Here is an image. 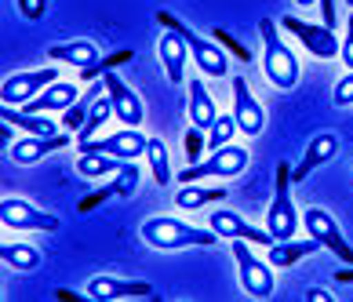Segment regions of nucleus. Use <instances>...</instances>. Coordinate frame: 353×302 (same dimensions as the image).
<instances>
[{"instance_id": "21", "label": "nucleus", "mask_w": 353, "mask_h": 302, "mask_svg": "<svg viewBox=\"0 0 353 302\" xmlns=\"http://www.w3.org/2000/svg\"><path fill=\"white\" fill-rule=\"evenodd\" d=\"M226 201V190L222 186H201V182H182L175 193V208L182 212H208V204Z\"/></svg>"}, {"instance_id": "35", "label": "nucleus", "mask_w": 353, "mask_h": 302, "mask_svg": "<svg viewBox=\"0 0 353 302\" xmlns=\"http://www.w3.org/2000/svg\"><path fill=\"white\" fill-rule=\"evenodd\" d=\"M212 33H215V41H219L222 48H230V51H233V55H237L241 62H252V51H248L241 41H233V37H230L226 30H212Z\"/></svg>"}, {"instance_id": "1", "label": "nucleus", "mask_w": 353, "mask_h": 302, "mask_svg": "<svg viewBox=\"0 0 353 302\" xmlns=\"http://www.w3.org/2000/svg\"><path fill=\"white\" fill-rule=\"evenodd\" d=\"M259 37H263V73H266V81L277 91H295L299 77H303V66H299L295 51L284 44L281 22L263 19L259 22Z\"/></svg>"}, {"instance_id": "4", "label": "nucleus", "mask_w": 353, "mask_h": 302, "mask_svg": "<svg viewBox=\"0 0 353 302\" xmlns=\"http://www.w3.org/2000/svg\"><path fill=\"white\" fill-rule=\"evenodd\" d=\"M157 22H161L164 30H175L182 41L190 44V59L201 66L204 77H215V81L219 77H230V59H226V51H222L215 41H208V37H201L197 30H190L182 19L172 15V11H157Z\"/></svg>"}, {"instance_id": "32", "label": "nucleus", "mask_w": 353, "mask_h": 302, "mask_svg": "<svg viewBox=\"0 0 353 302\" xmlns=\"http://www.w3.org/2000/svg\"><path fill=\"white\" fill-rule=\"evenodd\" d=\"M110 197H117V190H113V182H106L102 190H95V193H88L81 204H77V212L81 215H88V212H95V208L102 204V201H110Z\"/></svg>"}, {"instance_id": "34", "label": "nucleus", "mask_w": 353, "mask_h": 302, "mask_svg": "<svg viewBox=\"0 0 353 302\" xmlns=\"http://www.w3.org/2000/svg\"><path fill=\"white\" fill-rule=\"evenodd\" d=\"M19 15L30 22H41L48 15V0H19Z\"/></svg>"}, {"instance_id": "8", "label": "nucleus", "mask_w": 353, "mask_h": 302, "mask_svg": "<svg viewBox=\"0 0 353 302\" xmlns=\"http://www.w3.org/2000/svg\"><path fill=\"white\" fill-rule=\"evenodd\" d=\"M62 81L59 77V66H41V70H26V73H11L4 77V84H0V102L4 106H26L30 99H37L48 84Z\"/></svg>"}, {"instance_id": "2", "label": "nucleus", "mask_w": 353, "mask_h": 302, "mask_svg": "<svg viewBox=\"0 0 353 302\" xmlns=\"http://www.w3.org/2000/svg\"><path fill=\"white\" fill-rule=\"evenodd\" d=\"M139 237L150 248H161V252H186V248H212L219 241V233L212 226L201 230V226L179 222L172 215H157V219H146L139 226Z\"/></svg>"}, {"instance_id": "38", "label": "nucleus", "mask_w": 353, "mask_h": 302, "mask_svg": "<svg viewBox=\"0 0 353 302\" xmlns=\"http://www.w3.org/2000/svg\"><path fill=\"white\" fill-rule=\"evenodd\" d=\"M128 59H132V51H117V55L102 59V66H106V73H110V70H117V66H121V62H128Z\"/></svg>"}, {"instance_id": "18", "label": "nucleus", "mask_w": 353, "mask_h": 302, "mask_svg": "<svg viewBox=\"0 0 353 302\" xmlns=\"http://www.w3.org/2000/svg\"><path fill=\"white\" fill-rule=\"evenodd\" d=\"M157 55H161V66H164L168 81L182 84V73H186V62H190V44L182 41L175 30H164L161 41H157Z\"/></svg>"}, {"instance_id": "40", "label": "nucleus", "mask_w": 353, "mask_h": 302, "mask_svg": "<svg viewBox=\"0 0 353 302\" xmlns=\"http://www.w3.org/2000/svg\"><path fill=\"white\" fill-rule=\"evenodd\" d=\"M335 281H339V284H353V270H346V266L335 270Z\"/></svg>"}, {"instance_id": "42", "label": "nucleus", "mask_w": 353, "mask_h": 302, "mask_svg": "<svg viewBox=\"0 0 353 302\" xmlns=\"http://www.w3.org/2000/svg\"><path fill=\"white\" fill-rule=\"evenodd\" d=\"M295 8H317V0H295Z\"/></svg>"}, {"instance_id": "16", "label": "nucleus", "mask_w": 353, "mask_h": 302, "mask_svg": "<svg viewBox=\"0 0 353 302\" xmlns=\"http://www.w3.org/2000/svg\"><path fill=\"white\" fill-rule=\"evenodd\" d=\"M91 302H117V299H150L153 288L146 281H121V277H91L84 284Z\"/></svg>"}, {"instance_id": "6", "label": "nucleus", "mask_w": 353, "mask_h": 302, "mask_svg": "<svg viewBox=\"0 0 353 302\" xmlns=\"http://www.w3.org/2000/svg\"><path fill=\"white\" fill-rule=\"evenodd\" d=\"M248 161H252V153L237 142H230V146L222 150H212L204 157L201 164H190L186 172H179V182H201V179H237Z\"/></svg>"}, {"instance_id": "17", "label": "nucleus", "mask_w": 353, "mask_h": 302, "mask_svg": "<svg viewBox=\"0 0 353 302\" xmlns=\"http://www.w3.org/2000/svg\"><path fill=\"white\" fill-rule=\"evenodd\" d=\"M66 146H70V131H62V135H26V139H19L15 146H11V161L30 168L37 161H44L48 153L66 150Z\"/></svg>"}, {"instance_id": "28", "label": "nucleus", "mask_w": 353, "mask_h": 302, "mask_svg": "<svg viewBox=\"0 0 353 302\" xmlns=\"http://www.w3.org/2000/svg\"><path fill=\"white\" fill-rule=\"evenodd\" d=\"M146 157H150V175H153V182H157V186H168V182H172V153H168L164 139H150Z\"/></svg>"}, {"instance_id": "9", "label": "nucleus", "mask_w": 353, "mask_h": 302, "mask_svg": "<svg viewBox=\"0 0 353 302\" xmlns=\"http://www.w3.org/2000/svg\"><path fill=\"white\" fill-rule=\"evenodd\" d=\"M281 30L284 33H292L299 44H306L310 55H317V59H335L339 51H343V41L335 37V30H328V26H313V22H303V19H295V15H284L281 19Z\"/></svg>"}, {"instance_id": "7", "label": "nucleus", "mask_w": 353, "mask_h": 302, "mask_svg": "<svg viewBox=\"0 0 353 302\" xmlns=\"http://www.w3.org/2000/svg\"><path fill=\"white\" fill-rule=\"evenodd\" d=\"M303 230H306V237L321 241V248H328L339 262L353 266V244L343 237V226L335 222L328 208H303Z\"/></svg>"}, {"instance_id": "11", "label": "nucleus", "mask_w": 353, "mask_h": 302, "mask_svg": "<svg viewBox=\"0 0 353 302\" xmlns=\"http://www.w3.org/2000/svg\"><path fill=\"white\" fill-rule=\"evenodd\" d=\"M208 226H212L219 237H230V241H248V244H255V248H270V244H273V233H270V230L252 226V222L241 219L233 208H212Z\"/></svg>"}, {"instance_id": "3", "label": "nucleus", "mask_w": 353, "mask_h": 302, "mask_svg": "<svg viewBox=\"0 0 353 302\" xmlns=\"http://www.w3.org/2000/svg\"><path fill=\"white\" fill-rule=\"evenodd\" d=\"M292 164L281 161L273 168V201L266 208V230L273 233V241H292L303 226V212L292 201Z\"/></svg>"}, {"instance_id": "41", "label": "nucleus", "mask_w": 353, "mask_h": 302, "mask_svg": "<svg viewBox=\"0 0 353 302\" xmlns=\"http://www.w3.org/2000/svg\"><path fill=\"white\" fill-rule=\"evenodd\" d=\"M0 142H4V146H11V128H8V124L0 128Z\"/></svg>"}, {"instance_id": "14", "label": "nucleus", "mask_w": 353, "mask_h": 302, "mask_svg": "<svg viewBox=\"0 0 353 302\" xmlns=\"http://www.w3.org/2000/svg\"><path fill=\"white\" fill-rule=\"evenodd\" d=\"M233 117H237L241 135H248V139H259L266 131V110L255 102V95L248 91V81L241 73L233 77Z\"/></svg>"}, {"instance_id": "30", "label": "nucleus", "mask_w": 353, "mask_h": 302, "mask_svg": "<svg viewBox=\"0 0 353 302\" xmlns=\"http://www.w3.org/2000/svg\"><path fill=\"white\" fill-rule=\"evenodd\" d=\"M237 131H241V128H237V117H233V113H230V117H222V113H219V121L208 128V150L230 146V142L237 139Z\"/></svg>"}, {"instance_id": "19", "label": "nucleus", "mask_w": 353, "mask_h": 302, "mask_svg": "<svg viewBox=\"0 0 353 302\" xmlns=\"http://www.w3.org/2000/svg\"><path fill=\"white\" fill-rule=\"evenodd\" d=\"M81 99V88L70 84V81H55V84H48L37 99L26 102V113H66L73 102Z\"/></svg>"}, {"instance_id": "10", "label": "nucleus", "mask_w": 353, "mask_h": 302, "mask_svg": "<svg viewBox=\"0 0 353 302\" xmlns=\"http://www.w3.org/2000/svg\"><path fill=\"white\" fill-rule=\"evenodd\" d=\"M0 222H4L8 230H41V233L59 230L55 215L30 204V201H22V197H4V201H0Z\"/></svg>"}, {"instance_id": "25", "label": "nucleus", "mask_w": 353, "mask_h": 302, "mask_svg": "<svg viewBox=\"0 0 353 302\" xmlns=\"http://www.w3.org/2000/svg\"><path fill=\"white\" fill-rule=\"evenodd\" d=\"M124 168L121 157H110V153H81L77 157V175L88 179V182H99V179H110Z\"/></svg>"}, {"instance_id": "26", "label": "nucleus", "mask_w": 353, "mask_h": 302, "mask_svg": "<svg viewBox=\"0 0 353 302\" xmlns=\"http://www.w3.org/2000/svg\"><path fill=\"white\" fill-rule=\"evenodd\" d=\"M0 259H4V266L11 270H19V273H33V270H41V248H33V244H22V241H11L0 248Z\"/></svg>"}, {"instance_id": "31", "label": "nucleus", "mask_w": 353, "mask_h": 302, "mask_svg": "<svg viewBox=\"0 0 353 302\" xmlns=\"http://www.w3.org/2000/svg\"><path fill=\"white\" fill-rule=\"evenodd\" d=\"M113 190H117V197H132V193L139 190V168H135L132 161H124V168L117 172Z\"/></svg>"}, {"instance_id": "36", "label": "nucleus", "mask_w": 353, "mask_h": 302, "mask_svg": "<svg viewBox=\"0 0 353 302\" xmlns=\"http://www.w3.org/2000/svg\"><path fill=\"white\" fill-rule=\"evenodd\" d=\"M339 59H343V66L353 73V11L346 19V37H343V51H339Z\"/></svg>"}, {"instance_id": "27", "label": "nucleus", "mask_w": 353, "mask_h": 302, "mask_svg": "<svg viewBox=\"0 0 353 302\" xmlns=\"http://www.w3.org/2000/svg\"><path fill=\"white\" fill-rule=\"evenodd\" d=\"M102 95H106V81L91 84V88L84 91V95L77 99L66 113H62V128H66V131H81V128H84V121H88V113H91V106H95V102H99Z\"/></svg>"}, {"instance_id": "37", "label": "nucleus", "mask_w": 353, "mask_h": 302, "mask_svg": "<svg viewBox=\"0 0 353 302\" xmlns=\"http://www.w3.org/2000/svg\"><path fill=\"white\" fill-rule=\"evenodd\" d=\"M317 8H321V15H324V26H328V30H335V0H317Z\"/></svg>"}, {"instance_id": "24", "label": "nucleus", "mask_w": 353, "mask_h": 302, "mask_svg": "<svg viewBox=\"0 0 353 302\" xmlns=\"http://www.w3.org/2000/svg\"><path fill=\"white\" fill-rule=\"evenodd\" d=\"M4 121H11L15 128H22L26 135H62V128L59 121H48L44 113H26L19 106H4Z\"/></svg>"}, {"instance_id": "12", "label": "nucleus", "mask_w": 353, "mask_h": 302, "mask_svg": "<svg viewBox=\"0 0 353 302\" xmlns=\"http://www.w3.org/2000/svg\"><path fill=\"white\" fill-rule=\"evenodd\" d=\"M102 81H106V95H110V102H113V117H117L124 128H139L142 121H146L142 99L132 91V84L121 81V73L110 70V73H102Z\"/></svg>"}, {"instance_id": "13", "label": "nucleus", "mask_w": 353, "mask_h": 302, "mask_svg": "<svg viewBox=\"0 0 353 302\" xmlns=\"http://www.w3.org/2000/svg\"><path fill=\"white\" fill-rule=\"evenodd\" d=\"M339 150H343V142H339L335 131H321V135H313L306 142V150H303V161L292 168V182H295V186H299V182H306L313 172H317V168L332 164L335 157H339Z\"/></svg>"}, {"instance_id": "43", "label": "nucleus", "mask_w": 353, "mask_h": 302, "mask_svg": "<svg viewBox=\"0 0 353 302\" xmlns=\"http://www.w3.org/2000/svg\"><path fill=\"white\" fill-rule=\"evenodd\" d=\"M346 4H350V11H353V0H346Z\"/></svg>"}, {"instance_id": "39", "label": "nucleus", "mask_w": 353, "mask_h": 302, "mask_svg": "<svg viewBox=\"0 0 353 302\" xmlns=\"http://www.w3.org/2000/svg\"><path fill=\"white\" fill-rule=\"evenodd\" d=\"M303 299H306V302H321V299H324V302H328L332 295H328V292H324V288H310V292H306Z\"/></svg>"}, {"instance_id": "33", "label": "nucleus", "mask_w": 353, "mask_h": 302, "mask_svg": "<svg viewBox=\"0 0 353 302\" xmlns=\"http://www.w3.org/2000/svg\"><path fill=\"white\" fill-rule=\"evenodd\" d=\"M332 102L335 106H353V73L346 70V77L335 84V91H332Z\"/></svg>"}, {"instance_id": "15", "label": "nucleus", "mask_w": 353, "mask_h": 302, "mask_svg": "<svg viewBox=\"0 0 353 302\" xmlns=\"http://www.w3.org/2000/svg\"><path fill=\"white\" fill-rule=\"evenodd\" d=\"M84 153H110V157H121V161H135V157H142L150 150V139L142 135L139 128H124V131H117V135L110 139H91L81 146Z\"/></svg>"}, {"instance_id": "29", "label": "nucleus", "mask_w": 353, "mask_h": 302, "mask_svg": "<svg viewBox=\"0 0 353 302\" xmlns=\"http://www.w3.org/2000/svg\"><path fill=\"white\" fill-rule=\"evenodd\" d=\"M110 117H113V102H110V95H102V99L95 102V106H91V113H88L84 128L77 131V139H81V146H84V142H91V135H95V131H99L102 124H106Z\"/></svg>"}, {"instance_id": "20", "label": "nucleus", "mask_w": 353, "mask_h": 302, "mask_svg": "<svg viewBox=\"0 0 353 302\" xmlns=\"http://www.w3.org/2000/svg\"><path fill=\"white\" fill-rule=\"evenodd\" d=\"M48 59H51V62H66V66H77V70H84V66L102 62V51H99L95 41H66V44H51V48H48Z\"/></svg>"}, {"instance_id": "22", "label": "nucleus", "mask_w": 353, "mask_h": 302, "mask_svg": "<svg viewBox=\"0 0 353 302\" xmlns=\"http://www.w3.org/2000/svg\"><path fill=\"white\" fill-rule=\"evenodd\" d=\"M186 110H190V124H193V128H201L204 135H208V128L219 121L215 99L208 95L204 81H190V102H186Z\"/></svg>"}, {"instance_id": "5", "label": "nucleus", "mask_w": 353, "mask_h": 302, "mask_svg": "<svg viewBox=\"0 0 353 302\" xmlns=\"http://www.w3.org/2000/svg\"><path fill=\"white\" fill-rule=\"evenodd\" d=\"M230 252H233V262H237V277L244 292L252 299H270L273 288H277V281H273L277 266H270V259H259L248 241H230Z\"/></svg>"}, {"instance_id": "23", "label": "nucleus", "mask_w": 353, "mask_h": 302, "mask_svg": "<svg viewBox=\"0 0 353 302\" xmlns=\"http://www.w3.org/2000/svg\"><path fill=\"white\" fill-rule=\"evenodd\" d=\"M313 252H321V241H313V237H306V241H273L270 244V252H266V259H270V266H277V270H284V266H295L299 259H306V255H313Z\"/></svg>"}]
</instances>
